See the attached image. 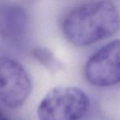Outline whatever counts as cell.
Here are the masks:
<instances>
[{
    "mask_svg": "<svg viewBox=\"0 0 120 120\" xmlns=\"http://www.w3.org/2000/svg\"><path fill=\"white\" fill-rule=\"evenodd\" d=\"M119 27V13L110 0H96L74 8L61 23L64 36L78 47L90 46L109 38Z\"/></svg>",
    "mask_w": 120,
    "mask_h": 120,
    "instance_id": "6da1fadb",
    "label": "cell"
},
{
    "mask_svg": "<svg viewBox=\"0 0 120 120\" xmlns=\"http://www.w3.org/2000/svg\"><path fill=\"white\" fill-rule=\"evenodd\" d=\"M87 94L76 87H56L50 90L38 105V120H80L88 111Z\"/></svg>",
    "mask_w": 120,
    "mask_h": 120,
    "instance_id": "7a4b0ae2",
    "label": "cell"
},
{
    "mask_svg": "<svg viewBox=\"0 0 120 120\" xmlns=\"http://www.w3.org/2000/svg\"><path fill=\"white\" fill-rule=\"evenodd\" d=\"M33 89L32 79L25 67L7 56H0V101L9 109L22 106Z\"/></svg>",
    "mask_w": 120,
    "mask_h": 120,
    "instance_id": "3957f363",
    "label": "cell"
},
{
    "mask_svg": "<svg viewBox=\"0 0 120 120\" xmlns=\"http://www.w3.org/2000/svg\"><path fill=\"white\" fill-rule=\"evenodd\" d=\"M85 75L98 87L113 86L120 82V40H114L101 48L88 59Z\"/></svg>",
    "mask_w": 120,
    "mask_h": 120,
    "instance_id": "277c9868",
    "label": "cell"
},
{
    "mask_svg": "<svg viewBox=\"0 0 120 120\" xmlns=\"http://www.w3.org/2000/svg\"><path fill=\"white\" fill-rule=\"evenodd\" d=\"M28 26L25 11L18 7H8L0 11V35L9 41L24 37Z\"/></svg>",
    "mask_w": 120,
    "mask_h": 120,
    "instance_id": "5b68a950",
    "label": "cell"
},
{
    "mask_svg": "<svg viewBox=\"0 0 120 120\" xmlns=\"http://www.w3.org/2000/svg\"><path fill=\"white\" fill-rule=\"evenodd\" d=\"M34 57L43 66L50 71H56L61 68V64L54 53L44 47H36L32 51Z\"/></svg>",
    "mask_w": 120,
    "mask_h": 120,
    "instance_id": "8992f818",
    "label": "cell"
},
{
    "mask_svg": "<svg viewBox=\"0 0 120 120\" xmlns=\"http://www.w3.org/2000/svg\"><path fill=\"white\" fill-rule=\"evenodd\" d=\"M0 120H8V118L6 117V115H5L3 111L1 110V109H0Z\"/></svg>",
    "mask_w": 120,
    "mask_h": 120,
    "instance_id": "52a82bcc",
    "label": "cell"
}]
</instances>
